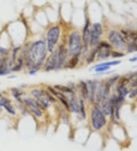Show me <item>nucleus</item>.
Masks as SVG:
<instances>
[{"label": "nucleus", "mask_w": 137, "mask_h": 151, "mask_svg": "<svg viewBox=\"0 0 137 151\" xmlns=\"http://www.w3.org/2000/svg\"><path fill=\"white\" fill-rule=\"evenodd\" d=\"M86 83L88 84V101L92 104H95V92H96V88H97V81L88 80Z\"/></svg>", "instance_id": "9b49d317"}, {"label": "nucleus", "mask_w": 137, "mask_h": 151, "mask_svg": "<svg viewBox=\"0 0 137 151\" xmlns=\"http://www.w3.org/2000/svg\"><path fill=\"white\" fill-rule=\"evenodd\" d=\"M54 87L57 91L59 92H62L63 94H65L66 96H70L71 95L75 94V90H73L72 88H70V86H62V85H56L54 86Z\"/></svg>", "instance_id": "2eb2a0df"}, {"label": "nucleus", "mask_w": 137, "mask_h": 151, "mask_svg": "<svg viewBox=\"0 0 137 151\" xmlns=\"http://www.w3.org/2000/svg\"><path fill=\"white\" fill-rule=\"evenodd\" d=\"M78 89L79 90V93L81 94L82 99L85 101L88 100V84L85 81H80L78 83Z\"/></svg>", "instance_id": "ddd939ff"}, {"label": "nucleus", "mask_w": 137, "mask_h": 151, "mask_svg": "<svg viewBox=\"0 0 137 151\" xmlns=\"http://www.w3.org/2000/svg\"><path fill=\"white\" fill-rule=\"evenodd\" d=\"M111 56L112 57H123V54H122V53H120V52H117V51H112Z\"/></svg>", "instance_id": "aec40b11"}, {"label": "nucleus", "mask_w": 137, "mask_h": 151, "mask_svg": "<svg viewBox=\"0 0 137 151\" xmlns=\"http://www.w3.org/2000/svg\"><path fill=\"white\" fill-rule=\"evenodd\" d=\"M91 127L95 131L102 129L107 123L106 115L104 114L98 105H95L90 113Z\"/></svg>", "instance_id": "7ed1b4c3"}, {"label": "nucleus", "mask_w": 137, "mask_h": 151, "mask_svg": "<svg viewBox=\"0 0 137 151\" xmlns=\"http://www.w3.org/2000/svg\"><path fill=\"white\" fill-rule=\"evenodd\" d=\"M0 107H3L9 114L11 115L16 114V110L11 105V101L6 97L0 98Z\"/></svg>", "instance_id": "9d476101"}, {"label": "nucleus", "mask_w": 137, "mask_h": 151, "mask_svg": "<svg viewBox=\"0 0 137 151\" xmlns=\"http://www.w3.org/2000/svg\"><path fill=\"white\" fill-rule=\"evenodd\" d=\"M22 104L25 105V107L29 109L32 114L34 115L36 118H41L44 116V111H43V108L40 106L38 101L33 98L25 97L23 98L22 99Z\"/></svg>", "instance_id": "39448f33"}, {"label": "nucleus", "mask_w": 137, "mask_h": 151, "mask_svg": "<svg viewBox=\"0 0 137 151\" xmlns=\"http://www.w3.org/2000/svg\"><path fill=\"white\" fill-rule=\"evenodd\" d=\"M69 111L73 114H79V99L76 95L72 94L69 96Z\"/></svg>", "instance_id": "1a4fd4ad"}, {"label": "nucleus", "mask_w": 137, "mask_h": 151, "mask_svg": "<svg viewBox=\"0 0 137 151\" xmlns=\"http://www.w3.org/2000/svg\"><path fill=\"white\" fill-rule=\"evenodd\" d=\"M82 35L79 32H72L68 37V54L69 57L80 55L82 47Z\"/></svg>", "instance_id": "f03ea898"}, {"label": "nucleus", "mask_w": 137, "mask_h": 151, "mask_svg": "<svg viewBox=\"0 0 137 151\" xmlns=\"http://www.w3.org/2000/svg\"><path fill=\"white\" fill-rule=\"evenodd\" d=\"M103 28L100 23H95L90 28L89 47H95L99 44L100 37L102 36Z\"/></svg>", "instance_id": "423d86ee"}, {"label": "nucleus", "mask_w": 137, "mask_h": 151, "mask_svg": "<svg viewBox=\"0 0 137 151\" xmlns=\"http://www.w3.org/2000/svg\"><path fill=\"white\" fill-rule=\"evenodd\" d=\"M108 40L110 43L113 45L114 47L119 50H123L126 47V40H125L123 35L121 33L116 31H112L110 32L108 35Z\"/></svg>", "instance_id": "0eeeda50"}, {"label": "nucleus", "mask_w": 137, "mask_h": 151, "mask_svg": "<svg viewBox=\"0 0 137 151\" xmlns=\"http://www.w3.org/2000/svg\"><path fill=\"white\" fill-rule=\"evenodd\" d=\"M110 66H94L93 69L96 73H104L107 70H110Z\"/></svg>", "instance_id": "6ab92c4d"}, {"label": "nucleus", "mask_w": 137, "mask_h": 151, "mask_svg": "<svg viewBox=\"0 0 137 151\" xmlns=\"http://www.w3.org/2000/svg\"><path fill=\"white\" fill-rule=\"evenodd\" d=\"M98 49V53L96 57L98 60H105L111 56L112 49L110 44L105 41H100L96 46Z\"/></svg>", "instance_id": "6e6552de"}, {"label": "nucleus", "mask_w": 137, "mask_h": 151, "mask_svg": "<svg viewBox=\"0 0 137 151\" xmlns=\"http://www.w3.org/2000/svg\"><path fill=\"white\" fill-rule=\"evenodd\" d=\"M127 49L128 51L130 52V53L137 51V39L135 40V41L130 42V44H128Z\"/></svg>", "instance_id": "a211bd4d"}, {"label": "nucleus", "mask_w": 137, "mask_h": 151, "mask_svg": "<svg viewBox=\"0 0 137 151\" xmlns=\"http://www.w3.org/2000/svg\"><path fill=\"white\" fill-rule=\"evenodd\" d=\"M11 92L12 96L15 98V100L20 104H22V99H23L22 96H24V92L18 88H12L11 89Z\"/></svg>", "instance_id": "dca6fc26"}, {"label": "nucleus", "mask_w": 137, "mask_h": 151, "mask_svg": "<svg viewBox=\"0 0 137 151\" xmlns=\"http://www.w3.org/2000/svg\"><path fill=\"white\" fill-rule=\"evenodd\" d=\"M90 23L88 21H86V23L85 24V27L82 31V42H83V45L85 46H89V35H90Z\"/></svg>", "instance_id": "f8f14e48"}, {"label": "nucleus", "mask_w": 137, "mask_h": 151, "mask_svg": "<svg viewBox=\"0 0 137 151\" xmlns=\"http://www.w3.org/2000/svg\"><path fill=\"white\" fill-rule=\"evenodd\" d=\"M2 95L1 94V93H0V98H2Z\"/></svg>", "instance_id": "4be33fe9"}, {"label": "nucleus", "mask_w": 137, "mask_h": 151, "mask_svg": "<svg viewBox=\"0 0 137 151\" xmlns=\"http://www.w3.org/2000/svg\"><path fill=\"white\" fill-rule=\"evenodd\" d=\"M80 55L73 56V57H70V59H68L67 62H66V65L64 66V68L66 69H74L77 66V65L79 64V60H80Z\"/></svg>", "instance_id": "4468645a"}, {"label": "nucleus", "mask_w": 137, "mask_h": 151, "mask_svg": "<svg viewBox=\"0 0 137 151\" xmlns=\"http://www.w3.org/2000/svg\"><path fill=\"white\" fill-rule=\"evenodd\" d=\"M61 35L60 27L58 25H54L49 28L47 33V50L49 53H52L56 49L60 41Z\"/></svg>", "instance_id": "20e7f679"}, {"label": "nucleus", "mask_w": 137, "mask_h": 151, "mask_svg": "<svg viewBox=\"0 0 137 151\" xmlns=\"http://www.w3.org/2000/svg\"><path fill=\"white\" fill-rule=\"evenodd\" d=\"M130 61H131V62H135V61H137V57H133V58L130 59Z\"/></svg>", "instance_id": "412c9836"}, {"label": "nucleus", "mask_w": 137, "mask_h": 151, "mask_svg": "<svg viewBox=\"0 0 137 151\" xmlns=\"http://www.w3.org/2000/svg\"><path fill=\"white\" fill-rule=\"evenodd\" d=\"M79 114H80V117L82 119H85L86 118V109L85 104V100L83 99H79Z\"/></svg>", "instance_id": "f3484780"}, {"label": "nucleus", "mask_w": 137, "mask_h": 151, "mask_svg": "<svg viewBox=\"0 0 137 151\" xmlns=\"http://www.w3.org/2000/svg\"><path fill=\"white\" fill-rule=\"evenodd\" d=\"M47 45L44 40H38L29 46L22 58H24V66L27 70L39 71L44 66L47 57Z\"/></svg>", "instance_id": "f257e3e1"}]
</instances>
